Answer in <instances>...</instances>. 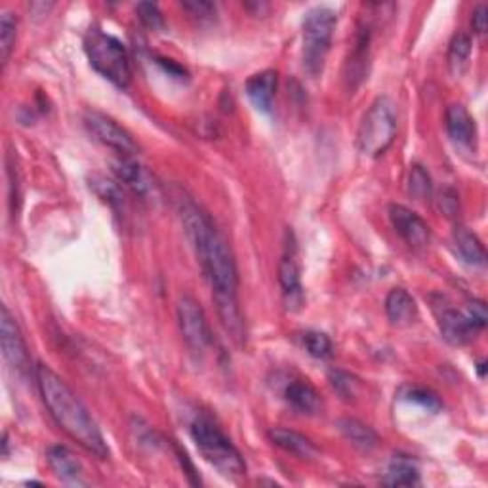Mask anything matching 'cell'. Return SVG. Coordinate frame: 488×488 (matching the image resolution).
<instances>
[{
	"label": "cell",
	"instance_id": "2",
	"mask_svg": "<svg viewBox=\"0 0 488 488\" xmlns=\"http://www.w3.org/2000/svg\"><path fill=\"white\" fill-rule=\"evenodd\" d=\"M35 380L46 411L58 428L86 452L108 460L109 446L103 439V433L75 391L46 364H36Z\"/></svg>",
	"mask_w": 488,
	"mask_h": 488
},
{
	"label": "cell",
	"instance_id": "32",
	"mask_svg": "<svg viewBox=\"0 0 488 488\" xmlns=\"http://www.w3.org/2000/svg\"><path fill=\"white\" fill-rule=\"evenodd\" d=\"M181 8L188 10L189 14L196 20H212L216 16V6L212 3H204V0H191V3H181Z\"/></svg>",
	"mask_w": 488,
	"mask_h": 488
},
{
	"label": "cell",
	"instance_id": "7",
	"mask_svg": "<svg viewBox=\"0 0 488 488\" xmlns=\"http://www.w3.org/2000/svg\"><path fill=\"white\" fill-rule=\"evenodd\" d=\"M178 324L183 340L193 353L203 355L212 346V331H210L206 313L201 303L189 294L178 300Z\"/></svg>",
	"mask_w": 488,
	"mask_h": 488
},
{
	"label": "cell",
	"instance_id": "16",
	"mask_svg": "<svg viewBox=\"0 0 488 488\" xmlns=\"http://www.w3.org/2000/svg\"><path fill=\"white\" fill-rule=\"evenodd\" d=\"M46 460L50 469L56 473V477L69 484H83V464L68 446H50L46 452Z\"/></svg>",
	"mask_w": 488,
	"mask_h": 488
},
{
	"label": "cell",
	"instance_id": "33",
	"mask_svg": "<svg viewBox=\"0 0 488 488\" xmlns=\"http://www.w3.org/2000/svg\"><path fill=\"white\" fill-rule=\"evenodd\" d=\"M8 180H10V212L12 216H16L20 208V183H18L16 166H12L10 163H8Z\"/></svg>",
	"mask_w": 488,
	"mask_h": 488
},
{
	"label": "cell",
	"instance_id": "31",
	"mask_svg": "<svg viewBox=\"0 0 488 488\" xmlns=\"http://www.w3.org/2000/svg\"><path fill=\"white\" fill-rule=\"evenodd\" d=\"M464 313H466V316L469 319V323L475 326V331H477V332H481L483 328L486 326L488 315H486L484 301H481V300H473V301H469Z\"/></svg>",
	"mask_w": 488,
	"mask_h": 488
},
{
	"label": "cell",
	"instance_id": "24",
	"mask_svg": "<svg viewBox=\"0 0 488 488\" xmlns=\"http://www.w3.org/2000/svg\"><path fill=\"white\" fill-rule=\"evenodd\" d=\"M471 58V38L466 33H456L448 46V69L454 76H461Z\"/></svg>",
	"mask_w": 488,
	"mask_h": 488
},
{
	"label": "cell",
	"instance_id": "37",
	"mask_svg": "<svg viewBox=\"0 0 488 488\" xmlns=\"http://www.w3.org/2000/svg\"><path fill=\"white\" fill-rule=\"evenodd\" d=\"M484 366H486L484 363H479V376L481 378H484Z\"/></svg>",
	"mask_w": 488,
	"mask_h": 488
},
{
	"label": "cell",
	"instance_id": "14",
	"mask_svg": "<svg viewBox=\"0 0 488 488\" xmlns=\"http://www.w3.org/2000/svg\"><path fill=\"white\" fill-rule=\"evenodd\" d=\"M435 311H437L441 334L448 341V344L464 346L479 334L477 331H475V326L469 323L466 313L451 308L446 301H444V306L441 303V306L435 308Z\"/></svg>",
	"mask_w": 488,
	"mask_h": 488
},
{
	"label": "cell",
	"instance_id": "10",
	"mask_svg": "<svg viewBox=\"0 0 488 488\" xmlns=\"http://www.w3.org/2000/svg\"><path fill=\"white\" fill-rule=\"evenodd\" d=\"M0 341H3V355L4 361L12 371L25 376L31 371V357L28 351V344H25L23 334L20 331V324L16 323L14 316L8 311L6 306H3V313H0Z\"/></svg>",
	"mask_w": 488,
	"mask_h": 488
},
{
	"label": "cell",
	"instance_id": "26",
	"mask_svg": "<svg viewBox=\"0 0 488 488\" xmlns=\"http://www.w3.org/2000/svg\"><path fill=\"white\" fill-rule=\"evenodd\" d=\"M433 191V181L428 170L421 164L411 166L408 172V195L414 196L416 201H428Z\"/></svg>",
	"mask_w": 488,
	"mask_h": 488
},
{
	"label": "cell",
	"instance_id": "9",
	"mask_svg": "<svg viewBox=\"0 0 488 488\" xmlns=\"http://www.w3.org/2000/svg\"><path fill=\"white\" fill-rule=\"evenodd\" d=\"M84 124L92 136L103 145H108V148L115 149L118 155L136 156L140 153V145L136 143V140L115 118L98 111H88L84 115Z\"/></svg>",
	"mask_w": 488,
	"mask_h": 488
},
{
	"label": "cell",
	"instance_id": "22",
	"mask_svg": "<svg viewBox=\"0 0 488 488\" xmlns=\"http://www.w3.org/2000/svg\"><path fill=\"white\" fill-rule=\"evenodd\" d=\"M454 244L460 258L471 268H484L486 266V252L484 246L479 241V236L471 233L466 228H458L454 233Z\"/></svg>",
	"mask_w": 488,
	"mask_h": 488
},
{
	"label": "cell",
	"instance_id": "6",
	"mask_svg": "<svg viewBox=\"0 0 488 488\" xmlns=\"http://www.w3.org/2000/svg\"><path fill=\"white\" fill-rule=\"evenodd\" d=\"M397 134V116L389 98H378L363 116L357 148L366 156L384 155Z\"/></svg>",
	"mask_w": 488,
	"mask_h": 488
},
{
	"label": "cell",
	"instance_id": "27",
	"mask_svg": "<svg viewBox=\"0 0 488 488\" xmlns=\"http://www.w3.org/2000/svg\"><path fill=\"white\" fill-rule=\"evenodd\" d=\"M303 348L315 359H328L332 355V340L328 338L324 332L309 331L303 334Z\"/></svg>",
	"mask_w": 488,
	"mask_h": 488
},
{
	"label": "cell",
	"instance_id": "1",
	"mask_svg": "<svg viewBox=\"0 0 488 488\" xmlns=\"http://www.w3.org/2000/svg\"><path fill=\"white\" fill-rule=\"evenodd\" d=\"M178 210L183 228H186V233L195 248V254L199 258L206 281L210 283V288H212L221 324L231 334V338L241 344L246 336V328L239 308V298H236L239 271H236L231 248L214 226V221L210 220V216L199 204L181 196Z\"/></svg>",
	"mask_w": 488,
	"mask_h": 488
},
{
	"label": "cell",
	"instance_id": "34",
	"mask_svg": "<svg viewBox=\"0 0 488 488\" xmlns=\"http://www.w3.org/2000/svg\"><path fill=\"white\" fill-rule=\"evenodd\" d=\"M439 208H441V212H444L448 218L456 216L458 210H460L458 195L452 189H444L439 196Z\"/></svg>",
	"mask_w": 488,
	"mask_h": 488
},
{
	"label": "cell",
	"instance_id": "29",
	"mask_svg": "<svg viewBox=\"0 0 488 488\" xmlns=\"http://www.w3.org/2000/svg\"><path fill=\"white\" fill-rule=\"evenodd\" d=\"M136 12H138L140 21L148 29L158 31V29L164 28V16H163V12L158 10L156 4H153V3H140L136 6Z\"/></svg>",
	"mask_w": 488,
	"mask_h": 488
},
{
	"label": "cell",
	"instance_id": "19",
	"mask_svg": "<svg viewBox=\"0 0 488 488\" xmlns=\"http://www.w3.org/2000/svg\"><path fill=\"white\" fill-rule=\"evenodd\" d=\"M284 399L301 414H319L323 411V399L319 391L303 380L290 381L284 389Z\"/></svg>",
	"mask_w": 488,
	"mask_h": 488
},
{
	"label": "cell",
	"instance_id": "4",
	"mask_svg": "<svg viewBox=\"0 0 488 488\" xmlns=\"http://www.w3.org/2000/svg\"><path fill=\"white\" fill-rule=\"evenodd\" d=\"M84 52L90 65L101 76L118 88H128L132 81V65L124 44L116 36L101 29H90L84 36Z\"/></svg>",
	"mask_w": 488,
	"mask_h": 488
},
{
	"label": "cell",
	"instance_id": "3",
	"mask_svg": "<svg viewBox=\"0 0 488 488\" xmlns=\"http://www.w3.org/2000/svg\"><path fill=\"white\" fill-rule=\"evenodd\" d=\"M191 437L199 448L201 456L210 466L218 469L223 477L239 479L246 473L244 458L231 439L223 433L212 420L199 416L191 424Z\"/></svg>",
	"mask_w": 488,
	"mask_h": 488
},
{
	"label": "cell",
	"instance_id": "17",
	"mask_svg": "<svg viewBox=\"0 0 488 488\" xmlns=\"http://www.w3.org/2000/svg\"><path fill=\"white\" fill-rule=\"evenodd\" d=\"M446 132L454 143L471 148L477 140V126L464 105H451L446 109Z\"/></svg>",
	"mask_w": 488,
	"mask_h": 488
},
{
	"label": "cell",
	"instance_id": "28",
	"mask_svg": "<svg viewBox=\"0 0 488 488\" xmlns=\"http://www.w3.org/2000/svg\"><path fill=\"white\" fill-rule=\"evenodd\" d=\"M403 397L406 401L420 404L421 408H428V411H431V412H439L441 406H443L437 395H435L429 389H426V388H416V386L414 388H404L403 389Z\"/></svg>",
	"mask_w": 488,
	"mask_h": 488
},
{
	"label": "cell",
	"instance_id": "18",
	"mask_svg": "<svg viewBox=\"0 0 488 488\" xmlns=\"http://www.w3.org/2000/svg\"><path fill=\"white\" fill-rule=\"evenodd\" d=\"M269 439L275 446L283 448L284 452L292 454L300 460H313L319 456V448L315 446L311 439H308L306 435H301L292 429H284V428H273L269 431Z\"/></svg>",
	"mask_w": 488,
	"mask_h": 488
},
{
	"label": "cell",
	"instance_id": "36",
	"mask_svg": "<svg viewBox=\"0 0 488 488\" xmlns=\"http://www.w3.org/2000/svg\"><path fill=\"white\" fill-rule=\"evenodd\" d=\"M158 65L170 75V76H176V78H186L188 76V71L181 68V65H178L176 61L172 60H158Z\"/></svg>",
	"mask_w": 488,
	"mask_h": 488
},
{
	"label": "cell",
	"instance_id": "5",
	"mask_svg": "<svg viewBox=\"0 0 488 488\" xmlns=\"http://www.w3.org/2000/svg\"><path fill=\"white\" fill-rule=\"evenodd\" d=\"M338 25L336 12L331 8H313L303 20L301 38V63L308 75L316 76L324 69L328 54H331L332 38Z\"/></svg>",
	"mask_w": 488,
	"mask_h": 488
},
{
	"label": "cell",
	"instance_id": "21",
	"mask_svg": "<svg viewBox=\"0 0 488 488\" xmlns=\"http://www.w3.org/2000/svg\"><path fill=\"white\" fill-rule=\"evenodd\" d=\"M338 429L355 448H359L363 452L374 451L380 443L376 431L355 418H341L338 421Z\"/></svg>",
	"mask_w": 488,
	"mask_h": 488
},
{
	"label": "cell",
	"instance_id": "30",
	"mask_svg": "<svg viewBox=\"0 0 488 488\" xmlns=\"http://www.w3.org/2000/svg\"><path fill=\"white\" fill-rule=\"evenodd\" d=\"M331 381H332V388L341 395L344 399H351L357 395L359 391V380L348 374V372H341V371H332L331 372Z\"/></svg>",
	"mask_w": 488,
	"mask_h": 488
},
{
	"label": "cell",
	"instance_id": "12",
	"mask_svg": "<svg viewBox=\"0 0 488 488\" xmlns=\"http://www.w3.org/2000/svg\"><path fill=\"white\" fill-rule=\"evenodd\" d=\"M371 44H372V25L364 21L359 25L355 43L351 46L349 58L346 61V83L349 90L357 88L368 75L371 68Z\"/></svg>",
	"mask_w": 488,
	"mask_h": 488
},
{
	"label": "cell",
	"instance_id": "35",
	"mask_svg": "<svg viewBox=\"0 0 488 488\" xmlns=\"http://www.w3.org/2000/svg\"><path fill=\"white\" fill-rule=\"evenodd\" d=\"M471 28L475 35H484L488 28V10L484 4H479L473 10V18H471Z\"/></svg>",
	"mask_w": 488,
	"mask_h": 488
},
{
	"label": "cell",
	"instance_id": "11",
	"mask_svg": "<svg viewBox=\"0 0 488 488\" xmlns=\"http://www.w3.org/2000/svg\"><path fill=\"white\" fill-rule=\"evenodd\" d=\"M389 220L393 229L397 231L403 236V241L412 250H416V252H421V250L428 248L431 241L429 226L414 212V210L403 204H391Z\"/></svg>",
	"mask_w": 488,
	"mask_h": 488
},
{
	"label": "cell",
	"instance_id": "25",
	"mask_svg": "<svg viewBox=\"0 0 488 488\" xmlns=\"http://www.w3.org/2000/svg\"><path fill=\"white\" fill-rule=\"evenodd\" d=\"M16 35H18V18L12 12H3L0 16V60L6 65L12 50L16 44Z\"/></svg>",
	"mask_w": 488,
	"mask_h": 488
},
{
	"label": "cell",
	"instance_id": "15",
	"mask_svg": "<svg viewBox=\"0 0 488 488\" xmlns=\"http://www.w3.org/2000/svg\"><path fill=\"white\" fill-rule=\"evenodd\" d=\"M276 84H279V76L276 71H261L252 75L246 81V96L252 101L254 108L261 113H271L273 103L276 96Z\"/></svg>",
	"mask_w": 488,
	"mask_h": 488
},
{
	"label": "cell",
	"instance_id": "20",
	"mask_svg": "<svg viewBox=\"0 0 488 488\" xmlns=\"http://www.w3.org/2000/svg\"><path fill=\"white\" fill-rule=\"evenodd\" d=\"M386 313L393 326H411L418 316L416 300L404 288H393L386 298Z\"/></svg>",
	"mask_w": 488,
	"mask_h": 488
},
{
	"label": "cell",
	"instance_id": "13",
	"mask_svg": "<svg viewBox=\"0 0 488 488\" xmlns=\"http://www.w3.org/2000/svg\"><path fill=\"white\" fill-rule=\"evenodd\" d=\"M113 172L118 178V181L123 186L134 193L140 199H151L156 189V183L153 176L149 174V170L145 168L140 161H136V156H126L121 155L113 163Z\"/></svg>",
	"mask_w": 488,
	"mask_h": 488
},
{
	"label": "cell",
	"instance_id": "23",
	"mask_svg": "<svg viewBox=\"0 0 488 488\" xmlns=\"http://www.w3.org/2000/svg\"><path fill=\"white\" fill-rule=\"evenodd\" d=\"M388 486H416L420 484V469L408 456H395L388 468L384 481Z\"/></svg>",
	"mask_w": 488,
	"mask_h": 488
},
{
	"label": "cell",
	"instance_id": "8",
	"mask_svg": "<svg viewBox=\"0 0 488 488\" xmlns=\"http://www.w3.org/2000/svg\"><path fill=\"white\" fill-rule=\"evenodd\" d=\"M279 283L283 288V301L286 311H300L303 306V286H301V271L298 261V246L292 231H286L284 250L279 261Z\"/></svg>",
	"mask_w": 488,
	"mask_h": 488
}]
</instances>
